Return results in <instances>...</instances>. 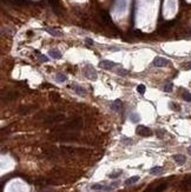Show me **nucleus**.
<instances>
[{
	"instance_id": "obj_29",
	"label": "nucleus",
	"mask_w": 191,
	"mask_h": 192,
	"mask_svg": "<svg viewBox=\"0 0 191 192\" xmlns=\"http://www.w3.org/2000/svg\"><path fill=\"white\" fill-rule=\"evenodd\" d=\"M85 41L88 43V45H91V46H92V45L94 44V41H93L92 39H90V38H86V39H85Z\"/></svg>"
},
{
	"instance_id": "obj_22",
	"label": "nucleus",
	"mask_w": 191,
	"mask_h": 192,
	"mask_svg": "<svg viewBox=\"0 0 191 192\" xmlns=\"http://www.w3.org/2000/svg\"><path fill=\"white\" fill-rule=\"evenodd\" d=\"M182 185H183V187H184V189L190 190V189H191V178H186V179L182 183Z\"/></svg>"
},
{
	"instance_id": "obj_5",
	"label": "nucleus",
	"mask_w": 191,
	"mask_h": 192,
	"mask_svg": "<svg viewBox=\"0 0 191 192\" xmlns=\"http://www.w3.org/2000/svg\"><path fill=\"white\" fill-rule=\"evenodd\" d=\"M169 63L170 61L166 58H163V57H156L152 61L153 66H156V67H164V66L169 65Z\"/></svg>"
},
{
	"instance_id": "obj_4",
	"label": "nucleus",
	"mask_w": 191,
	"mask_h": 192,
	"mask_svg": "<svg viewBox=\"0 0 191 192\" xmlns=\"http://www.w3.org/2000/svg\"><path fill=\"white\" fill-rule=\"evenodd\" d=\"M136 133L141 137H151L153 134V132L151 131V129L144 126V125H138V127L136 129Z\"/></svg>"
},
{
	"instance_id": "obj_21",
	"label": "nucleus",
	"mask_w": 191,
	"mask_h": 192,
	"mask_svg": "<svg viewBox=\"0 0 191 192\" xmlns=\"http://www.w3.org/2000/svg\"><path fill=\"white\" fill-rule=\"evenodd\" d=\"M130 119H131L132 123H138V121L141 120V117L138 116V113H131L130 114Z\"/></svg>"
},
{
	"instance_id": "obj_17",
	"label": "nucleus",
	"mask_w": 191,
	"mask_h": 192,
	"mask_svg": "<svg viewBox=\"0 0 191 192\" xmlns=\"http://www.w3.org/2000/svg\"><path fill=\"white\" fill-rule=\"evenodd\" d=\"M166 186H168V184L166 183H162V184H159V185H157L156 186L151 192H163L165 189H166Z\"/></svg>"
},
{
	"instance_id": "obj_10",
	"label": "nucleus",
	"mask_w": 191,
	"mask_h": 192,
	"mask_svg": "<svg viewBox=\"0 0 191 192\" xmlns=\"http://www.w3.org/2000/svg\"><path fill=\"white\" fill-rule=\"evenodd\" d=\"M45 31H46L47 33H50L51 36H53V37H63V32H60V31H58V30H56V28L46 27Z\"/></svg>"
},
{
	"instance_id": "obj_1",
	"label": "nucleus",
	"mask_w": 191,
	"mask_h": 192,
	"mask_svg": "<svg viewBox=\"0 0 191 192\" xmlns=\"http://www.w3.org/2000/svg\"><path fill=\"white\" fill-rule=\"evenodd\" d=\"M119 186V182H113L110 185L106 184H103V183H94L91 185V190L93 191H105V192H110L113 191L114 189H117Z\"/></svg>"
},
{
	"instance_id": "obj_20",
	"label": "nucleus",
	"mask_w": 191,
	"mask_h": 192,
	"mask_svg": "<svg viewBox=\"0 0 191 192\" xmlns=\"http://www.w3.org/2000/svg\"><path fill=\"white\" fill-rule=\"evenodd\" d=\"M116 73L118 76H120V77H125V76L129 74V71H128V70H125V68H118Z\"/></svg>"
},
{
	"instance_id": "obj_18",
	"label": "nucleus",
	"mask_w": 191,
	"mask_h": 192,
	"mask_svg": "<svg viewBox=\"0 0 191 192\" xmlns=\"http://www.w3.org/2000/svg\"><path fill=\"white\" fill-rule=\"evenodd\" d=\"M100 18L104 23H106V24H111V18H110V15L106 13V12H104L100 14Z\"/></svg>"
},
{
	"instance_id": "obj_31",
	"label": "nucleus",
	"mask_w": 191,
	"mask_h": 192,
	"mask_svg": "<svg viewBox=\"0 0 191 192\" xmlns=\"http://www.w3.org/2000/svg\"><path fill=\"white\" fill-rule=\"evenodd\" d=\"M185 70H191V61H189V63L186 64V66H185Z\"/></svg>"
},
{
	"instance_id": "obj_3",
	"label": "nucleus",
	"mask_w": 191,
	"mask_h": 192,
	"mask_svg": "<svg viewBox=\"0 0 191 192\" xmlns=\"http://www.w3.org/2000/svg\"><path fill=\"white\" fill-rule=\"evenodd\" d=\"M84 76L88 79H90V80H96L97 79V72H96V70L93 68V66L86 65L84 67Z\"/></svg>"
},
{
	"instance_id": "obj_25",
	"label": "nucleus",
	"mask_w": 191,
	"mask_h": 192,
	"mask_svg": "<svg viewBox=\"0 0 191 192\" xmlns=\"http://www.w3.org/2000/svg\"><path fill=\"white\" fill-rule=\"evenodd\" d=\"M183 98H184V100L185 101H191V93L189 92V91H184L183 92Z\"/></svg>"
},
{
	"instance_id": "obj_6",
	"label": "nucleus",
	"mask_w": 191,
	"mask_h": 192,
	"mask_svg": "<svg viewBox=\"0 0 191 192\" xmlns=\"http://www.w3.org/2000/svg\"><path fill=\"white\" fill-rule=\"evenodd\" d=\"M116 65L117 64L113 63V61H111V60H101L99 63V66L101 68H104V70H112V68L116 67Z\"/></svg>"
},
{
	"instance_id": "obj_9",
	"label": "nucleus",
	"mask_w": 191,
	"mask_h": 192,
	"mask_svg": "<svg viewBox=\"0 0 191 192\" xmlns=\"http://www.w3.org/2000/svg\"><path fill=\"white\" fill-rule=\"evenodd\" d=\"M121 106H123V103H121V100H119V99H117V100H114V101L111 103V109L113 111H116V112L120 111Z\"/></svg>"
},
{
	"instance_id": "obj_13",
	"label": "nucleus",
	"mask_w": 191,
	"mask_h": 192,
	"mask_svg": "<svg viewBox=\"0 0 191 192\" xmlns=\"http://www.w3.org/2000/svg\"><path fill=\"white\" fill-rule=\"evenodd\" d=\"M164 172V169L162 166H153L152 169H150V174L152 176H158V174H162Z\"/></svg>"
},
{
	"instance_id": "obj_7",
	"label": "nucleus",
	"mask_w": 191,
	"mask_h": 192,
	"mask_svg": "<svg viewBox=\"0 0 191 192\" xmlns=\"http://www.w3.org/2000/svg\"><path fill=\"white\" fill-rule=\"evenodd\" d=\"M71 89H72L77 94H79V96H86V94H88V92H86V90L84 89V87H81V86L78 85V84H72V85H71Z\"/></svg>"
},
{
	"instance_id": "obj_30",
	"label": "nucleus",
	"mask_w": 191,
	"mask_h": 192,
	"mask_svg": "<svg viewBox=\"0 0 191 192\" xmlns=\"http://www.w3.org/2000/svg\"><path fill=\"white\" fill-rule=\"evenodd\" d=\"M14 3H17V4L21 5V4H24V3H25V0H14Z\"/></svg>"
},
{
	"instance_id": "obj_19",
	"label": "nucleus",
	"mask_w": 191,
	"mask_h": 192,
	"mask_svg": "<svg viewBox=\"0 0 191 192\" xmlns=\"http://www.w3.org/2000/svg\"><path fill=\"white\" fill-rule=\"evenodd\" d=\"M56 80H57L58 83H64V81L67 80V77H66V74H64V73H57Z\"/></svg>"
},
{
	"instance_id": "obj_27",
	"label": "nucleus",
	"mask_w": 191,
	"mask_h": 192,
	"mask_svg": "<svg viewBox=\"0 0 191 192\" xmlns=\"http://www.w3.org/2000/svg\"><path fill=\"white\" fill-rule=\"evenodd\" d=\"M137 91L139 92L141 94H144L145 93V86L144 85H138L137 86Z\"/></svg>"
},
{
	"instance_id": "obj_28",
	"label": "nucleus",
	"mask_w": 191,
	"mask_h": 192,
	"mask_svg": "<svg viewBox=\"0 0 191 192\" xmlns=\"http://www.w3.org/2000/svg\"><path fill=\"white\" fill-rule=\"evenodd\" d=\"M170 107H172L175 111H179V106H178V105H176L175 103H171V104H170Z\"/></svg>"
},
{
	"instance_id": "obj_14",
	"label": "nucleus",
	"mask_w": 191,
	"mask_h": 192,
	"mask_svg": "<svg viewBox=\"0 0 191 192\" xmlns=\"http://www.w3.org/2000/svg\"><path fill=\"white\" fill-rule=\"evenodd\" d=\"M61 119H64V116L63 114H58V116H51L46 121H47V123H57V121H59Z\"/></svg>"
},
{
	"instance_id": "obj_15",
	"label": "nucleus",
	"mask_w": 191,
	"mask_h": 192,
	"mask_svg": "<svg viewBox=\"0 0 191 192\" xmlns=\"http://www.w3.org/2000/svg\"><path fill=\"white\" fill-rule=\"evenodd\" d=\"M139 182V177L138 176H133V177H130L129 179H126L125 180V185H133V184H136V183H138Z\"/></svg>"
},
{
	"instance_id": "obj_2",
	"label": "nucleus",
	"mask_w": 191,
	"mask_h": 192,
	"mask_svg": "<svg viewBox=\"0 0 191 192\" xmlns=\"http://www.w3.org/2000/svg\"><path fill=\"white\" fill-rule=\"evenodd\" d=\"M81 126H83V121L80 119H76V120L70 121V123H67L65 125H61V126H59L57 129L60 130V131H68V130H78Z\"/></svg>"
},
{
	"instance_id": "obj_11",
	"label": "nucleus",
	"mask_w": 191,
	"mask_h": 192,
	"mask_svg": "<svg viewBox=\"0 0 191 192\" xmlns=\"http://www.w3.org/2000/svg\"><path fill=\"white\" fill-rule=\"evenodd\" d=\"M14 97H17V93H14V92H12V91H6V93H5V91H3V93H1V98H3V100H12Z\"/></svg>"
},
{
	"instance_id": "obj_32",
	"label": "nucleus",
	"mask_w": 191,
	"mask_h": 192,
	"mask_svg": "<svg viewBox=\"0 0 191 192\" xmlns=\"http://www.w3.org/2000/svg\"><path fill=\"white\" fill-rule=\"evenodd\" d=\"M188 153H189V154H191V146H189V147H188Z\"/></svg>"
},
{
	"instance_id": "obj_26",
	"label": "nucleus",
	"mask_w": 191,
	"mask_h": 192,
	"mask_svg": "<svg viewBox=\"0 0 191 192\" xmlns=\"http://www.w3.org/2000/svg\"><path fill=\"white\" fill-rule=\"evenodd\" d=\"M36 54H37L38 59H39V60H41V61H47V60H48V58H47L46 56H43V54H40L39 52H36Z\"/></svg>"
},
{
	"instance_id": "obj_23",
	"label": "nucleus",
	"mask_w": 191,
	"mask_h": 192,
	"mask_svg": "<svg viewBox=\"0 0 191 192\" xmlns=\"http://www.w3.org/2000/svg\"><path fill=\"white\" fill-rule=\"evenodd\" d=\"M121 143H123V144H125V145H131V144H133V140H132L131 138L123 137V138H121Z\"/></svg>"
},
{
	"instance_id": "obj_16",
	"label": "nucleus",
	"mask_w": 191,
	"mask_h": 192,
	"mask_svg": "<svg viewBox=\"0 0 191 192\" xmlns=\"http://www.w3.org/2000/svg\"><path fill=\"white\" fill-rule=\"evenodd\" d=\"M121 174H123V171L121 170H117V171H114V172H111L110 174H109V178L110 179H117V178H119Z\"/></svg>"
},
{
	"instance_id": "obj_24",
	"label": "nucleus",
	"mask_w": 191,
	"mask_h": 192,
	"mask_svg": "<svg viewBox=\"0 0 191 192\" xmlns=\"http://www.w3.org/2000/svg\"><path fill=\"white\" fill-rule=\"evenodd\" d=\"M172 89H173V84H172V83H168V84L164 86V91L168 92V93L172 92Z\"/></svg>"
},
{
	"instance_id": "obj_12",
	"label": "nucleus",
	"mask_w": 191,
	"mask_h": 192,
	"mask_svg": "<svg viewBox=\"0 0 191 192\" xmlns=\"http://www.w3.org/2000/svg\"><path fill=\"white\" fill-rule=\"evenodd\" d=\"M48 54L52 59H60L61 58V53H60V51L57 50V48H53V50H50L48 52Z\"/></svg>"
},
{
	"instance_id": "obj_8",
	"label": "nucleus",
	"mask_w": 191,
	"mask_h": 192,
	"mask_svg": "<svg viewBox=\"0 0 191 192\" xmlns=\"http://www.w3.org/2000/svg\"><path fill=\"white\" fill-rule=\"evenodd\" d=\"M172 158H173V160H175L178 165H184L185 162H186L185 156H183V154H173Z\"/></svg>"
}]
</instances>
